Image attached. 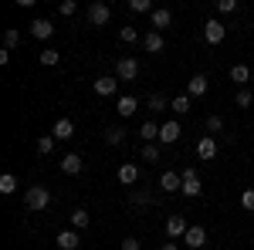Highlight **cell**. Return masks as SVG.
<instances>
[{"mask_svg":"<svg viewBox=\"0 0 254 250\" xmlns=\"http://www.w3.org/2000/svg\"><path fill=\"white\" fill-rule=\"evenodd\" d=\"M122 250H142V244H139L136 237H126V240H122Z\"/></svg>","mask_w":254,"mask_h":250,"instance_id":"39","label":"cell"},{"mask_svg":"<svg viewBox=\"0 0 254 250\" xmlns=\"http://www.w3.org/2000/svg\"><path fill=\"white\" fill-rule=\"evenodd\" d=\"M170 112H176V115H187V112H190V95L170 98Z\"/></svg>","mask_w":254,"mask_h":250,"instance_id":"22","label":"cell"},{"mask_svg":"<svg viewBox=\"0 0 254 250\" xmlns=\"http://www.w3.org/2000/svg\"><path fill=\"white\" fill-rule=\"evenodd\" d=\"M31 38L51 41V38H55V24H51L48 17H34V20H31Z\"/></svg>","mask_w":254,"mask_h":250,"instance_id":"5","label":"cell"},{"mask_svg":"<svg viewBox=\"0 0 254 250\" xmlns=\"http://www.w3.org/2000/svg\"><path fill=\"white\" fill-rule=\"evenodd\" d=\"M149 20H153V31H163V27H170V20H173V14H170L166 7H156V10L149 14Z\"/></svg>","mask_w":254,"mask_h":250,"instance_id":"19","label":"cell"},{"mask_svg":"<svg viewBox=\"0 0 254 250\" xmlns=\"http://www.w3.org/2000/svg\"><path fill=\"white\" fill-rule=\"evenodd\" d=\"M241 206H244L248 213H254V190H244V193H241Z\"/></svg>","mask_w":254,"mask_h":250,"instance_id":"37","label":"cell"},{"mask_svg":"<svg viewBox=\"0 0 254 250\" xmlns=\"http://www.w3.org/2000/svg\"><path fill=\"white\" fill-rule=\"evenodd\" d=\"M207 88H210V81L203 75H193L190 81H187V95L190 98H200V95H207Z\"/></svg>","mask_w":254,"mask_h":250,"instance_id":"15","label":"cell"},{"mask_svg":"<svg viewBox=\"0 0 254 250\" xmlns=\"http://www.w3.org/2000/svg\"><path fill=\"white\" fill-rule=\"evenodd\" d=\"M136 179H139V166H132V162H122L119 166V183L122 186H132Z\"/></svg>","mask_w":254,"mask_h":250,"instance_id":"17","label":"cell"},{"mask_svg":"<svg viewBox=\"0 0 254 250\" xmlns=\"http://www.w3.org/2000/svg\"><path fill=\"white\" fill-rule=\"evenodd\" d=\"M142 48H146L149 54H159V51H163V34H159V31H149V34H142Z\"/></svg>","mask_w":254,"mask_h":250,"instance_id":"18","label":"cell"},{"mask_svg":"<svg viewBox=\"0 0 254 250\" xmlns=\"http://www.w3.org/2000/svg\"><path fill=\"white\" fill-rule=\"evenodd\" d=\"M129 10L132 14H153L156 7H153V0H129Z\"/></svg>","mask_w":254,"mask_h":250,"instance_id":"27","label":"cell"},{"mask_svg":"<svg viewBox=\"0 0 254 250\" xmlns=\"http://www.w3.org/2000/svg\"><path fill=\"white\" fill-rule=\"evenodd\" d=\"M227 38V27H224V24H220V20H207V24H203V41H207V44H220V41Z\"/></svg>","mask_w":254,"mask_h":250,"instance_id":"4","label":"cell"},{"mask_svg":"<svg viewBox=\"0 0 254 250\" xmlns=\"http://www.w3.org/2000/svg\"><path fill=\"white\" fill-rule=\"evenodd\" d=\"M81 169H85V162H81V155L68 152L64 159H61V173H64V176H78Z\"/></svg>","mask_w":254,"mask_h":250,"instance_id":"13","label":"cell"},{"mask_svg":"<svg viewBox=\"0 0 254 250\" xmlns=\"http://www.w3.org/2000/svg\"><path fill=\"white\" fill-rule=\"evenodd\" d=\"M109 17H112V7H109V3H102V0H95V3H88V20H92L95 27H102V24H109Z\"/></svg>","mask_w":254,"mask_h":250,"instance_id":"3","label":"cell"},{"mask_svg":"<svg viewBox=\"0 0 254 250\" xmlns=\"http://www.w3.org/2000/svg\"><path fill=\"white\" fill-rule=\"evenodd\" d=\"M92 88H95V95L109 98V95H116V92H119V78L116 75H98Z\"/></svg>","mask_w":254,"mask_h":250,"instance_id":"6","label":"cell"},{"mask_svg":"<svg viewBox=\"0 0 254 250\" xmlns=\"http://www.w3.org/2000/svg\"><path fill=\"white\" fill-rule=\"evenodd\" d=\"M196 155H200L203 162H214V159H217V139H214V135H200V142H196Z\"/></svg>","mask_w":254,"mask_h":250,"instance_id":"7","label":"cell"},{"mask_svg":"<svg viewBox=\"0 0 254 250\" xmlns=\"http://www.w3.org/2000/svg\"><path fill=\"white\" fill-rule=\"evenodd\" d=\"M51 135H55L58 142L75 139V122H71V118H58V122H55V129H51Z\"/></svg>","mask_w":254,"mask_h":250,"instance_id":"10","label":"cell"},{"mask_svg":"<svg viewBox=\"0 0 254 250\" xmlns=\"http://www.w3.org/2000/svg\"><path fill=\"white\" fill-rule=\"evenodd\" d=\"M231 81H234L237 88H244V85L251 81V68H248V64H234V68H231Z\"/></svg>","mask_w":254,"mask_h":250,"instance_id":"20","label":"cell"},{"mask_svg":"<svg viewBox=\"0 0 254 250\" xmlns=\"http://www.w3.org/2000/svg\"><path fill=\"white\" fill-rule=\"evenodd\" d=\"M183 244H187L190 250H200L203 244H207V230H203V227H190L187 237H183Z\"/></svg>","mask_w":254,"mask_h":250,"instance_id":"11","label":"cell"},{"mask_svg":"<svg viewBox=\"0 0 254 250\" xmlns=\"http://www.w3.org/2000/svg\"><path fill=\"white\" fill-rule=\"evenodd\" d=\"M55 244H58V250H78V247H81V240H78V230H61Z\"/></svg>","mask_w":254,"mask_h":250,"instance_id":"12","label":"cell"},{"mask_svg":"<svg viewBox=\"0 0 254 250\" xmlns=\"http://www.w3.org/2000/svg\"><path fill=\"white\" fill-rule=\"evenodd\" d=\"M159 190L163 193H180L183 190V176L173 173V169H166V173L159 176Z\"/></svg>","mask_w":254,"mask_h":250,"instance_id":"9","label":"cell"},{"mask_svg":"<svg viewBox=\"0 0 254 250\" xmlns=\"http://www.w3.org/2000/svg\"><path fill=\"white\" fill-rule=\"evenodd\" d=\"M116 112H119L122 118L136 115V112H139V98H132V95H122V98L116 101Z\"/></svg>","mask_w":254,"mask_h":250,"instance_id":"14","label":"cell"},{"mask_svg":"<svg viewBox=\"0 0 254 250\" xmlns=\"http://www.w3.org/2000/svg\"><path fill=\"white\" fill-rule=\"evenodd\" d=\"M180 176H183V179H196V169H193V166H187V169H183Z\"/></svg>","mask_w":254,"mask_h":250,"instance_id":"40","label":"cell"},{"mask_svg":"<svg viewBox=\"0 0 254 250\" xmlns=\"http://www.w3.org/2000/svg\"><path fill=\"white\" fill-rule=\"evenodd\" d=\"M146 105H149L153 112H163V108H170V98L163 95V92H153V95L146 98Z\"/></svg>","mask_w":254,"mask_h":250,"instance_id":"23","label":"cell"},{"mask_svg":"<svg viewBox=\"0 0 254 250\" xmlns=\"http://www.w3.org/2000/svg\"><path fill=\"white\" fill-rule=\"evenodd\" d=\"M17 44H20V31H14V27H7V31H3V48L10 51V48H17Z\"/></svg>","mask_w":254,"mask_h":250,"instance_id":"31","label":"cell"},{"mask_svg":"<svg viewBox=\"0 0 254 250\" xmlns=\"http://www.w3.org/2000/svg\"><path fill=\"white\" fill-rule=\"evenodd\" d=\"M139 75V61L136 58H119L116 61V78L119 81H136Z\"/></svg>","mask_w":254,"mask_h":250,"instance_id":"2","label":"cell"},{"mask_svg":"<svg viewBox=\"0 0 254 250\" xmlns=\"http://www.w3.org/2000/svg\"><path fill=\"white\" fill-rule=\"evenodd\" d=\"M187 230H190V223H187V216H170V220H166V233H170V237H187Z\"/></svg>","mask_w":254,"mask_h":250,"instance_id":"16","label":"cell"},{"mask_svg":"<svg viewBox=\"0 0 254 250\" xmlns=\"http://www.w3.org/2000/svg\"><path fill=\"white\" fill-rule=\"evenodd\" d=\"M183 196H190V200H193V196H200V193H203V186H200V179H183Z\"/></svg>","mask_w":254,"mask_h":250,"instance_id":"28","label":"cell"},{"mask_svg":"<svg viewBox=\"0 0 254 250\" xmlns=\"http://www.w3.org/2000/svg\"><path fill=\"white\" fill-rule=\"evenodd\" d=\"M142 159H146V162H159V142L142 146Z\"/></svg>","mask_w":254,"mask_h":250,"instance_id":"34","label":"cell"},{"mask_svg":"<svg viewBox=\"0 0 254 250\" xmlns=\"http://www.w3.org/2000/svg\"><path fill=\"white\" fill-rule=\"evenodd\" d=\"M105 142H109V146H122V142H126V129H119V125L105 129Z\"/></svg>","mask_w":254,"mask_h":250,"instance_id":"26","label":"cell"},{"mask_svg":"<svg viewBox=\"0 0 254 250\" xmlns=\"http://www.w3.org/2000/svg\"><path fill=\"white\" fill-rule=\"evenodd\" d=\"M119 41H126V44H136V41H142V38H139L136 27L129 24V27H122V31H119Z\"/></svg>","mask_w":254,"mask_h":250,"instance_id":"32","label":"cell"},{"mask_svg":"<svg viewBox=\"0 0 254 250\" xmlns=\"http://www.w3.org/2000/svg\"><path fill=\"white\" fill-rule=\"evenodd\" d=\"M220 129H224V118L220 115H207V132L214 135V132H220Z\"/></svg>","mask_w":254,"mask_h":250,"instance_id":"36","label":"cell"},{"mask_svg":"<svg viewBox=\"0 0 254 250\" xmlns=\"http://www.w3.org/2000/svg\"><path fill=\"white\" fill-rule=\"evenodd\" d=\"M0 193H3V196H10V193H17V179H14L10 173H3V176H0Z\"/></svg>","mask_w":254,"mask_h":250,"instance_id":"30","label":"cell"},{"mask_svg":"<svg viewBox=\"0 0 254 250\" xmlns=\"http://www.w3.org/2000/svg\"><path fill=\"white\" fill-rule=\"evenodd\" d=\"M24 203H27V210H48V203H51V190L41 186V183H34V186L24 190Z\"/></svg>","mask_w":254,"mask_h":250,"instance_id":"1","label":"cell"},{"mask_svg":"<svg viewBox=\"0 0 254 250\" xmlns=\"http://www.w3.org/2000/svg\"><path fill=\"white\" fill-rule=\"evenodd\" d=\"M139 135H142V142H146V146H149V142H159V125H156V122H142Z\"/></svg>","mask_w":254,"mask_h":250,"instance_id":"21","label":"cell"},{"mask_svg":"<svg viewBox=\"0 0 254 250\" xmlns=\"http://www.w3.org/2000/svg\"><path fill=\"white\" fill-rule=\"evenodd\" d=\"M180 132H183V129H180V122L170 118V122H163V125H159V142H163V146H173L176 139H180Z\"/></svg>","mask_w":254,"mask_h":250,"instance_id":"8","label":"cell"},{"mask_svg":"<svg viewBox=\"0 0 254 250\" xmlns=\"http://www.w3.org/2000/svg\"><path fill=\"white\" fill-rule=\"evenodd\" d=\"M217 10H220V14H234L237 0H217Z\"/></svg>","mask_w":254,"mask_h":250,"instance_id":"38","label":"cell"},{"mask_svg":"<svg viewBox=\"0 0 254 250\" xmlns=\"http://www.w3.org/2000/svg\"><path fill=\"white\" fill-rule=\"evenodd\" d=\"M251 101H254V95L248 88H237V108H251Z\"/></svg>","mask_w":254,"mask_h":250,"instance_id":"35","label":"cell"},{"mask_svg":"<svg viewBox=\"0 0 254 250\" xmlns=\"http://www.w3.org/2000/svg\"><path fill=\"white\" fill-rule=\"evenodd\" d=\"M159 250H180V244H173V240H166V244H163Z\"/></svg>","mask_w":254,"mask_h":250,"instance_id":"41","label":"cell"},{"mask_svg":"<svg viewBox=\"0 0 254 250\" xmlns=\"http://www.w3.org/2000/svg\"><path fill=\"white\" fill-rule=\"evenodd\" d=\"M88 223H92L88 210H75V213H71V230H85Z\"/></svg>","mask_w":254,"mask_h":250,"instance_id":"25","label":"cell"},{"mask_svg":"<svg viewBox=\"0 0 254 250\" xmlns=\"http://www.w3.org/2000/svg\"><path fill=\"white\" fill-rule=\"evenodd\" d=\"M38 61L44 64V68H55V64L61 61V51H55V48H44V51L38 54Z\"/></svg>","mask_w":254,"mask_h":250,"instance_id":"24","label":"cell"},{"mask_svg":"<svg viewBox=\"0 0 254 250\" xmlns=\"http://www.w3.org/2000/svg\"><path fill=\"white\" fill-rule=\"evenodd\" d=\"M55 142H58L55 135H41V139H38V152L41 155H51V152H55Z\"/></svg>","mask_w":254,"mask_h":250,"instance_id":"29","label":"cell"},{"mask_svg":"<svg viewBox=\"0 0 254 250\" xmlns=\"http://www.w3.org/2000/svg\"><path fill=\"white\" fill-rule=\"evenodd\" d=\"M58 14H61V17H75V14H78V3H75V0H61Z\"/></svg>","mask_w":254,"mask_h":250,"instance_id":"33","label":"cell"}]
</instances>
